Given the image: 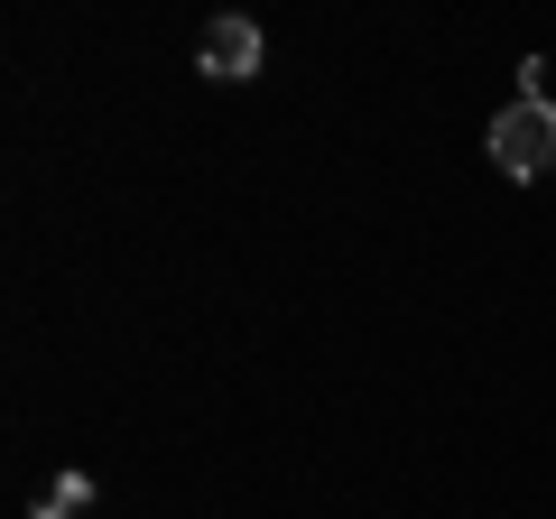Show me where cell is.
Returning a JSON list of instances; mask_svg holds the SVG:
<instances>
[{
	"instance_id": "obj_1",
	"label": "cell",
	"mask_w": 556,
	"mask_h": 519,
	"mask_svg": "<svg viewBox=\"0 0 556 519\" xmlns=\"http://www.w3.org/2000/svg\"><path fill=\"white\" fill-rule=\"evenodd\" d=\"M482 149H492V167H501V177H519V186H529V177H547V167H556V112L519 93L510 112H492Z\"/></svg>"
},
{
	"instance_id": "obj_2",
	"label": "cell",
	"mask_w": 556,
	"mask_h": 519,
	"mask_svg": "<svg viewBox=\"0 0 556 519\" xmlns=\"http://www.w3.org/2000/svg\"><path fill=\"white\" fill-rule=\"evenodd\" d=\"M195 75L204 84H251L260 75V20H204V38H195Z\"/></svg>"
},
{
	"instance_id": "obj_3",
	"label": "cell",
	"mask_w": 556,
	"mask_h": 519,
	"mask_svg": "<svg viewBox=\"0 0 556 519\" xmlns=\"http://www.w3.org/2000/svg\"><path fill=\"white\" fill-rule=\"evenodd\" d=\"M84 501H93V473H75V464H65V473H56V482H47V492H38V501H28V519H75V510H84Z\"/></svg>"
},
{
	"instance_id": "obj_4",
	"label": "cell",
	"mask_w": 556,
	"mask_h": 519,
	"mask_svg": "<svg viewBox=\"0 0 556 519\" xmlns=\"http://www.w3.org/2000/svg\"><path fill=\"white\" fill-rule=\"evenodd\" d=\"M519 93H529V102H547V112H556V56H529V65H519Z\"/></svg>"
}]
</instances>
